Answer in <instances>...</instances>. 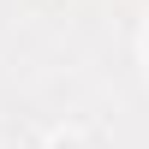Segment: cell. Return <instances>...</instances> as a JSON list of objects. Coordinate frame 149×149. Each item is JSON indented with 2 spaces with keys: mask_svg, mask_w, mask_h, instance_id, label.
Returning <instances> with one entry per match:
<instances>
[{
  "mask_svg": "<svg viewBox=\"0 0 149 149\" xmlns=\"http://www.w3.org/2000/svg\"><path fill=\"white\" fill-rule=\"evenodd\" d=\"M36 149H90V137H78V131H54V137H42Z\"/></svg>",
  "mask_w": 149,
  "mask_h": 149,
  "instance_id": "obj_1",
  "label": "cell"
}]
</instances>
